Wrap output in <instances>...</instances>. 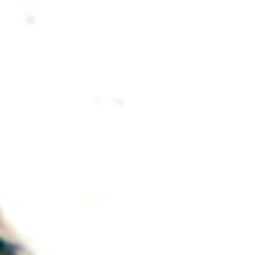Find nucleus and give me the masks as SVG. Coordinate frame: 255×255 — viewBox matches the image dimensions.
Here are the masks:
<instances>
[{"label": "nucleus", "mask_w": 255, "mask_h": 255, "mask_svg": "<svg viewBox=\"0 0 255 255\" xmlns=\"http://www.w3.org/2000/svg\"><path fill=\"white\" fill-rule=\"evenodd\" d=\"M0 255H17V250H14V244H8L6 239H0Z\"/></svg>", "instance_id": "1"}]
</instances>
